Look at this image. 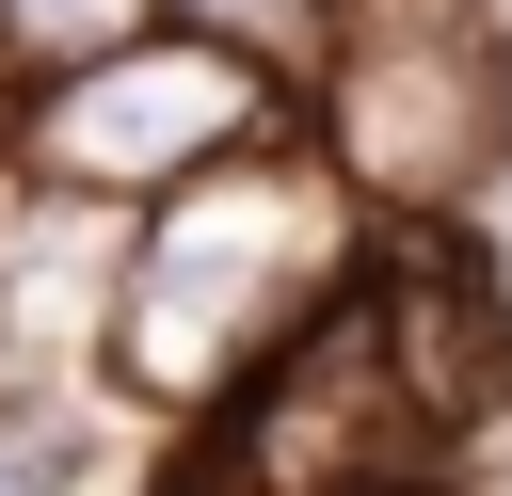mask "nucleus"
I'll use <instances>...</instances> for the list:
<instances>
[{
  "label": "nucleus",
  "instance_id": "0eeeda50",
  "mask_svg": "<svg viewBox=\"0 0 512 496\" xmlns=\"http://www.w3.org/2000/svg\"><path fill=\"white\" fill-rule=\"evenodd\" d=\"M192 16H208V48H240V64H256V48H288L320 0H192Z\"/></svg>",
  "mask_w": 512,
  "mask_h": 496
},
{
  "label": "nucleus",
  "instance_id": "f257e3e1",
  "mask_svg": "<svg viewBox=\"0 0 512 496\" xmlns=\"http://www.w3.org/2000/svg\"><path fill=\"white\" fill-rule=\"evenodd\" d=\"M320 304H336V208H320V176L224 160V176H192V192L160 208V240H144V272H128V304H112V336H128L144 384L208 400V384H240L256 352H288Z\"/></svg>",
  "mask_w": 512,
  "mask_h": 496
},
{
  "label": "nucleus",
  "instance_id": "f03ea898",
  "mask_svg": "<svg viewBox=\"0 0 512 496\" xmlns=\"http://www.w3.org/2000/svg\"><path fill=\"white\" fill-rule=\"evenodd\" d=\"M448 480V432L416 416V384L384 368V320L368 288H336L288 352L240 368V416H224V496H432Z\"/></svg>",
  "mask_w": 512,
  "mask_h": 496
},
{
  "label": "nucleus",
  "instance_id": "39448f33",
  "mask_svg": "<svg viewBox=\"0 0 512 496\" xmlns=\"http://www.w3.org/2000/svg\"><path fill=\"white\" fill-rule=\"evenodd\" d=\"M368 320H384V368L416 384V416H432L448 448L512 400V320H496V288H480L448 240H400V256L368 272Z\"/></svg>",
  "mask_w": 512,
  "mask_h": 496
},
{
  "label": "nucleus",
  "instance_id": "423d86ee",
  "mask_svg": "<svg viewBox=\"0 0 512 496\" xmlns=\"http://www.w3.org/2000/svg\"><path fill=\"white\" fill-rule=\"evenodd\" d=\"M112 48H144V0H0V64H32V80H80Z\"/></svg>",
  "mask_w": 512,
  "mask_h": 496
},
{
  "label": "nucleus",
  "instance_id": "7ed1b4c3",
  "mask_svg": "<svg viewBox=\"0 0 512 496\" xmlns=\"http://www.w3.org/2000/svg\"><path fill=\"white\" fill-rule=\"evenodd\" d=\"M256 112H272V64L176 32V48H112V64L48 80L32 160H48L64 192H192V176H224V160L256 144Z\"/></svg>",
  "mask_w": 512,
  "mask_h": 496
},
{
  "label": "nucleus",
  "instance_id": "20e7f679",
  "mask_svg": "<svg viewBox=\"0 0 512 496\" xmlns=\"http://www.w3.org/2000/svg\"><path fill=\"white\" fill-rule=\"evenodd\" d=\"M496 80H480V16L464 0H368L352 48H336V160L368 192H464L480 176V128Z\"/></svg>",
  "mask_w": 512,
  "mask_h": 496
}]
</instances>
